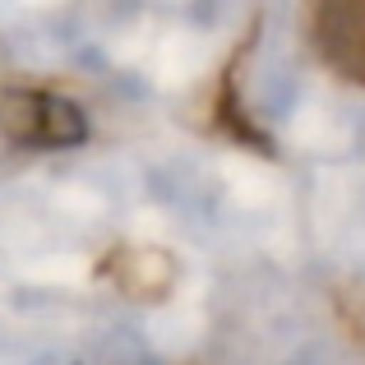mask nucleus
Returning <instances> with one entry per match:
<instances>
[{"mask_svg": "<svg viewBox=\"0 0 365 365\" xmlns=\"http://www.w3.org/2000/svg\"><path fill=\"white\" fill-rule=\"evenodd\" d=\"M0 139L19 148H74L88 139V116L74 98L42 83H0Z\"/></svg>", "mask_w": 365, "mask_h": 365, "instance_id": "1", "label": "nucleus"}, {"mask_svg": "<svg viewBox=\"0 0 365 365\" xmlns=\"http://www.w3.org/2000/svg\"><path fill=\"white\" fill-rule=\"evenodd\" d=\"M305 24L319 61L365 88V0H310Z\"/></svg>", "mask_w": 365, "mask_h": 365, "instance_id": "2", "label": "nucleus"}]
</instances>
